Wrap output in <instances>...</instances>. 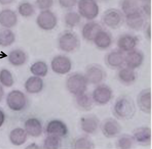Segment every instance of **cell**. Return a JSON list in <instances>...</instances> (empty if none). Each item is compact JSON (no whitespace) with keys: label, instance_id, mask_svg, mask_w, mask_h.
I'll list each match as a JSON object with an SVG mask.
<instances>
[{"label":"cell","instance_id":"277c9868","mask_svg":"<svg viewBox=\"0 0 152 149\" xmlns=\"http://www.w3.org/2000/svg\"><path fill=\"white\" fill-rule=\"evenodd\" d=\"M78 7L80 15L89 20L96 18L99 13V7L95 0H79Z\"/></svg>","mask_w":152,"mask_h":149},{"label":"cell","instance_id":"cb8c5ba5","mask_svg":"<svg viewBox=\"0 0 152 149\" xmlns=\"http://www.w3.org/2000/svg\"><path fill=\"white\" fill-rule=\"evenodd\" d=\"M75 102L77 106L83 111H89L92 109L94 104L92 97L85 92L76 95Z\"/></svg>","mask_w":152,"mask_h":149},{"label":"cell","instance_id":"4fadbf2b","mask_svg":"<svg viewBox=\"0 0 152 149\" xmlns=\"http://www.w3.org/2000/svg\"><path fill=\"white\" fill-rule=\"evenodd\" d=\"M125 55L121 51L115 50L108 53L105 56L106 64L113 69L119 68L124 63Z\"/></svg>","mask_w":152,"mask_h":149},{"label":"cell","instance_id":"7bdbcfd3","mask_svg":"<svg viewBox=\"0 0 152 149\" xmlns=\"http://www.w3.org/2000/svg\"><path fill=\"white\" fill-rule=\"evenodd\" d=\"M4 95V90L2 86L0 85V101H1Z\"/></svg>","mask_w":152,"mask_h":149},{"label":"cell","instance_id":"ba28073f","mask_svg":"<svg viewBox=\"0 0 152 149\" xmlns=\"http://www.w3.org/2000/svg\"><path fill=\"white\" fill-rule=\"evenodd\" d=\"M9 107L15 111L23 110L26 104V98L24 94L19 90H13L7 97Z\"/></svg>","mask_w":152,"mask_h":149},{"label":"cell","instance_id":"44dd1931","mask_svg":"<svg viewBox=\"0 0 152 149\" xmlns=\"http://www.w3.org/2000/svg\"><path fill=\"white\" fill-rule=\"evenodd\" d=\"M102 29V26L97 22H88L83 27V36L87 41H93L96 34Z\"/></svg>","mask_w":152,"mask_h":149},{"label":"cell","instance_id":"f546056e","mask_svg":"<svg viewBox=\"0 0 152 149\" xmlns=\"http://www.w3.org/2000/svg\"><path fill=\"white\" fill-rule=\"evenodd\" d=\"M121 7L125 16L140 10L137 0H122Z\"/></svg>","mask_w":152,"mask_h":149},{"label":"cell","instance_id":"d6a6232c","mask_svg":"<svg viewBox=\"0 0 152 149\" xmlns=\"http://www.w3.org/2000/svg\"><path fill=\"white\" fill-rule=\"evenodd\" d=\"M75 149H93L95 145L91 140L87 137H78L74 142Z\"/></svg>","mask_w":152,"mask_h":149},{"label":"cell","instance_id":"5bb4252c","mask_svg":"<svg viewBox=\"0 0 152 149\" xmlns=\"http://www.w3.org/2000/svg\"><path fill=\"white\" fill-rule=\"evenodd\" d=\"M99 124L98 119L94 115H87L81 119V127L87 134H93L96 133Z\"/></svg>","mask_w":152,"mask_h":149},{"label":"cell","instance_id":"74e56055","mask_svg":"<svg viewBox=\"0 0 152 149\" xmlns=\"http://www.w3.org/2000/svg\"><path fill=\"white\" fill-rule=\"evenodd\" d=\"M54 3L53 0H36V4L39 9L43 10H48L52 7Z\"/></svg>","mask_w":152,"mask_h":149},{"label":"cell","instance_id":"4dcf8cb0","mask_svg":"<svg viewBox=\"0 0 152 149\" xmlns=\"http://www.w3.org/2000/svg\"><path fill=\"white\" fill-rule=\"evenodd\" d=\"M135 142L132 136L125 134L120 136L116 142V145L119 149H131L134 145Z\"/></svg>","mask_w":152,"mask_h":149},{"label":"cell","instance_id":"83f0119b","mask_svg":"<svg viewBox=\"0 0 152 149\" xmlns=\"http://www.w3.org/2000/svg\"><path fill=\"white\" fill-rule=\"evenodd\" d=\"M15 41V35L10 29H0V45L3 47L10 46Z\"/></svg>","mask_w":152,"mask_h":149},{"label":"cell","instance_id":"5b68a950","mask_svg":"<svg viewBox=\"0 0 152 149\" xmlns=\"http://www.w3.org/2000/svg\"><path fill=\"white\" fill-rule=\"evenodd\" d=\"M102 20L107 26L112 29H116L121 25L123 17L120 11L115 9H111L104 12Z\"/></svg>","mask_w":152,"mask_h":149},{"label":"cell","instance_id":"60d3db41","mask_svg":"<svg viewBox=\"0 0 152 149\" xmlns=\"http://www.w3.org/2000/svg\"><path fill=\"white\" fill-rule=\"evenodd\" d=\"M14 0H0V4L2 5H7L12 3Z\"/></svg>","mask_w":152,"mask_h":149},{"label":"cell","instance_id":"ab89813d","mask_svg":"<svg viewBox=\"0 0 152 149\" xmlns=\"http://www.w3.org/2000/svg\"><path fill=\"white\" fill-rule=\"evenodd\" d=\"M5 121V114L4 113L0 110V127L2 126Z\"/></svg>","mask_w":152,"mask_h":149},{"label":"cell","instance_id":"30bf717a","mask_svg":"<svg viewBox=\"0 0 152 149\" xmlns=\"http://www.w3.org/2000/svg\"><path fill=\"white\" fill-rule=\"evenodd\" d=\"M112 97V90L106 85L98 86L94 90L92 95L94 102L102 105L107 103L111 100Z\"/></svg>","mask_w":152,"mask_h":149},{"label":"cell","instance_id":"b9f144b4","mask_svg":"<svg viewBox=\"0 0 152 149\" xmlns=\"http://www.w3.org/2000/svg\"><path fill=\"white\" fill-rule=\"evenodd\" d=\"M146 33L148 38L150 39H151V25H150L148 26L146 31Z\"/></svg>","mask_w":152,"mask_h":149},{"label":"cell","instance_id":"ffe728a7","mask_svg":"<svg viewBox=\"0 0 152 149\" xmlns=\"http://www.w3.org/2000/svg\"><path fill=\"white\" fill-rule=\"evenodd\" d=\"M18 22V17L15 12L9 9L0 12V25L6 28L15 26Z\"/></svg>","mask_w":152,"mask_h":149},{"label":"cell","instance_id":"d590c367","mask_svg":"<svg viewBox=\"0 0 152 149\" xmlns=\"http://www.w3.org/2000/svg\"><path fill=\"white\" fill-rule=\"evenodd\" d=\"M0 82L7 87H10L14 83V79L11 73L7 69L0 72Z\"/></svg>","mask_w":152,"mask_h":149},{"label":"cell","instance_id":"6da1fadb","mask_svg":"<svg viewBox=\"0 0 152 149\" xmlns=\"http://www.w3.org/2000/svg\"><path fill=\"white\" fill-rule=\"evenodd\" d=\"M114 113L117 118L121 120L130 119L134 116L136 108L133 99L128 96H122L115 101Z\"/></svg>","mask_w":152,"mask_h":149},{"label":"cell","instance_id":"836d02e7","mask_svg":"<svg viewBox=\"0 0 152 149\" xmlns=\"http://www.w3.org/2000/svg\"><path fill=\"white\" fill-rule=\"evenodd\" d=\"M64 20L67 27H74L78 25L80 22V15L75 12H70L66 14Z\"/></svg>","mask_w":152,"mask_h":149},{"label":"cell","instance_id":"8d00e7d4","mask_svg":"<svg viewBox=\"0 0 152 149\" xmlns=\"http://www.w3.org/2000/svg\"><path fill=\"white\" fill-rule=\"evenodd\" d=\"M18 12L23 17H31L34 13V7L33 5L30 3H23L18 7Z\"/></svg>","mask_w":152,"mask_h":149},{"label":"cell","instance_id":"8fae6325","mask_svg":"<svg viewBox=\"0 0 152 149\" xmlns=\"http://www.w3.org/2000/svg\"><path fill=\"white\" fill-rule=\"evenodd\" d=\"M101 129L104 135L108 138L117 136L120 134L121 129L119 122L112 118L104 121L101 125Z\"/></svg>","mask_w":152,"mask_h":149},{"label":"cell","instance_id":"7402d4cb","mask_svg":"<svg viewBox=\"0 0 152 149\" xmlns=\"http://www.w3.org/2000/svg\"><path fill=\"white\" fill-rule=\"evenodd\" d=\"M93 41L98 48L105 49L110 47L112 39L110 35L102 29L96 34Z\"/></svg>","mask_w":152,"mask_h":149},{"label":"cell","instance_id":"7c38bea8","mask_svg":"<svg viewBox=\"0 0 152 149\" xmlns=\"http://www.w3.org/2000/svg\"><path fill=\"white\" fill-rule=\"evenodd\" d=\"M126 22L131 29L139 31L145 25V18L141 10L126 15Z\"/></svg>","mask_w":152,"mask_h":149},{"label":"cell","instance_id":"3957f363","mask_svg":"<svg viewBox=\"0 0 152 149\" xmlns=\"http://www.w3.org/2000/svg\"><path fill=\"white\" fill-rule=\"evenodd\" d=\"M58 45L60 48L65 52H73L79 47L80 41L76 34L72 31H66L59 37Z\"/></svg>","mask_w":152,"mask_h":149},{"label":"cell","instance_id":"e0dca14e","mask_svg":"<svg viewBox=\"0 0 152 149\" xmlns=\"http://www.w3.org/2000/svg\"><path fill=\"white\" fill-rule=\"evenodd\" d=\"M137 102L141 111L150 114L151 110V93L150 88L143 90L138 95Z\"/></svg>","mask_w":152,"mask_h":149},{"label":"cell","instance_id":"e575fe53","mask_svg":"<svg viewBox=\"0 0 152 149\" xmlns=\"http://www.w3.org/2000/svg\"><path fill=\"white\" fill-rule=\"evenodd\" d=\"M61 145L60 137L49 135L44 141V148L46 149H58Z\"/></svg>","mask_w":152,"mask_h":149},{"label":"cell","instance_id":"d4e9b609","mask_svg":"<svg viewBox=\"0 0 152 149\" xmlns=\"http://www.w3.org/2000/svg\"><path fill=\"white\" fill-rule=\"evenodd\" d=\"M26 132L33 137H38L42 133V126L40 122L36 119H30L25 123Z\"/></svg>","mask_w":152,"mask_h":149},{"label":"cell","instance_id":"4316f807","mask_svg":"<svg viewBox=\"0 0 152 149\" xmlns=\"http://www.w3.org/2000/svg\"><path fill=\"white\" fill-rule=\"evenodd\" d=\"M27 139V134L22 128H16L13 129L10 134V139L11 142L16 145H20L24 143Z\"/></svg>","mask_w":152,"mask_h":149},{"label":"cell","instance_id":"603a6c76","mask_svg":"<svg viewBox=\"0 0 152 149\" xmlns=\"http://www.w3.org/2000/svg\"><path fill=\"white\" fill-rule=\"evenodd\" d=\"M42 79L38 76H32L29 78L25 83V88L27 92L31 94L40 92L43 88Z\"/></svg>","mask_w":152,"mask_h":149},{"label":"cell","instance_id":"52a82bcc","mask_svg":"<svg viewBox=\"0 0 152 149\" xmlns=\"http://www.w3.org/2000/svg\"><path fill=\"white\" fill-rule=\"evenodd\" d=\"M39 27L44 30H52L57 24V19L54 13L49 10L41 12L37 19Z\"/></svg>","mask_w":152,"mask_h":149},{"label":"cell","instance_id":"d6986e66","mask_svg":"<svg viewBox=\"0 0 152 149\" xmlns=\"http://www.w3.org/2000/svg\"><path fill=\"white\" fill-rule=\"evenodd\" d=\"M132 136L135 142L140 144L148 145L151 142V129L148 127L138 128L133 131Z\"/></svg>","mask_w":152,"mask_h":149},{"label":"cell","instance_id":"f35d334b","mask_svg":"<svg viewBox=\"0 0 152 149\" xmlns=\"http://www.w3.org/2000/svg\"><path fill=\"white\" fill-rule=\"evenodd\" d=\"M59 4L62 7L70 9L75 6L77 0H58Z\"/></svg>","mask_w":152,"mask_h":149},{"label":"cell","instance_id":"9c48e42d","mask_svg":"<svg viewBox=\"0 0 152 149\" xmlns=\"http://www.w3.org/2000/svg\"><path fill=\"white\" fill-rule=\"evenodd\" d=\"M51 68L56 73L64 74L67 73L72 69V62L67 57L56 56L54 58L51 64Z\"/></svg>","mask_w":152,"mask_h":149},{"label":"cell","instance_id":"2e32d148","mask_svg":"<svg viewBox=\"0 0 152 149\" xmlns=\"http://www.w3.org/2000/svg\"><path fill=\"white\" fill-rule=\"evenodd\" d=\"M138 39L136 36L130 34H125L118 38L117 45L120 50L129 52L135 48Z\"/></svg>","mask_w":152,"mask_h":149},{"label":"cell","instance_id":"9a60e30c","mask_svg":"<svg viewBox=\"0 0 152 149\" xmlns=\"http://www.w3.org/2000/svg\"><path fill=\"white\" fill-rule=\"evenodd\" d=\"M47 132L49 135L60 137L67 135L68 129L66 124L63 122L55 120L51 121L48 124Z\"/></svg>","mask_w":152,"mask_h":149},{"label":"cell","instance_id":"484cf974","mask_svg":"<svg viewBox=\"0 0 152 149\" xmlns=\"http://www.w3.org/2000/svg\"><path fill=\"white\" fill-rule=\"evenodd\" d=\"M133 70L127 67L121 68L118 73V78L120 81L126 84L133 83L137 78L136 73Z\"/></svg>","mask_w":152,"mask_h":149},{"label":"cell","instance_id":"ac0fdd59","mask_svg":"<svg viewBox=\"0 0 152 149\" xmlns=\"http://www.w3.org/2000/svg\"><path fill=\"white\" fill-rule=\"evenodd\" d=\"M144 56L139 51L132 50L125 56L124 62L127 67L132 69L139 67L143 63Z\"/></svg>","mask_w":152,"mask_h":149},{"label":"cell","instance_id":"f1b7e54d","mask_svg":"<svg viewBox=\"0 0 152 149\" xmlns=\"http://www.w3.org/2000/svg\"><path fill=\"white\" fill-rule=\"evenodd\" d=\"M8 59L12 65L19 66L25 63L26 60V55L21 50H15L10 53Z\"/></svg>","mask_w":152,"mask_h":149},{"label":"cell","instance_id":"7a4b0ae2","mask_svg":"<svg viewBox=\"0 0 152 149\" xmlns=\"http://www.w3.org/2000/svg\"><path fill=\"white\" fill-rule=\"evenodd\" d=\"M88 82L84 75L75 73L68 76L66 80V87L71 94L78 95L85 92Z\"/></svg>","mask_w":152,"mask_h":149},{"label":"cell","instance_id":"8992f818","mask_svg":"<svg viewBox=\"0 0 152 149\" xmlns=\"http://www.w3.org/2000/svg\"><path fill=\"white\" fill-rule=\"evenodd\" d=\"M105 72L103 67L97 64H91L86 68L85 76L88 82L97 84L103 81L105 77Z\"/></svg>","mask_w":152,"mask_h":149},{"label":"cell","instance_id":"1f68e13d","mask_svg":"<svg viewBox=\"0 0 152 149\" xmlns=\"http://www.w3.org/2000/svg\"><path fill=\"white\" fill-rule=\"evenodd\" d=\"M31 72L35 75L44 77L48 72V67L46 63L42 61L36 62L31 67Z\"/></svg>","mask_w":152,"mask_h":149}]
</instances>
